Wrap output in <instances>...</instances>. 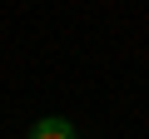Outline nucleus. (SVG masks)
Wrapping results in <instances>:
<instances>
[{"label": "nucleus", "instance_id": "f257e3e1", "mask_svg": "<svg viewBox=\"0 0 149 139\" xmlns=\"http://www.w3.org/2000/svg\"><path fill=\"white\" fill-rule=\"evenodd\" d=\"M30 139H74V124L60 119V114H45V119L30 129Z\"/></svg>", "mask_w": 149, "mask_h": 139}]
</instances>
